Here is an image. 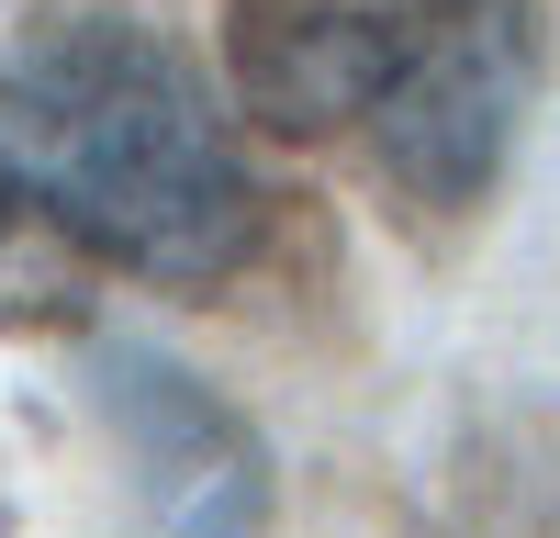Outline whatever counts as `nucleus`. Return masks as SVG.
Returning <instances> with one entry per match:
<instances>
[{
	"label": "nucleus",
	"instance_id": "obj_1",
	"mask_svg": "<svg viewBox=\"0 0 560 538\" xmlns=\"http://www.w3.org/2000/svg\"><path fill=\"white\" fill-rule=\"evenodd\" d=\"M0 191L79 269L168 292H213L269 224L213 68L147 12H57L0 45Z\"/></svg>",
	"mask_w": 560,
	"mask_h": 538
},
{
	"label": "nucleus",
	"instance_id": "obj_2",
	"mask_svg": "<svg viewBox=\"0 0 560 538\" xmlns=\"http://www.w3.org/2000/svg\"><path fill=\"white\" fill-rule=\"evenodd\" d=\"M527 102H538V0H393L359 124L415 202L459 213L516 157Z\"/></svg>",
	"mask_w": 560,
	"mask_h": 538
},
{
	"label": "nucleus",
	"instance_id": "obj_3",
	"mask_svg": "<svg viewBox=\"0 0 560 538\" xmlns=\"http://www.w3.org/2000/svg\"><path fill=\"white\" fill-rule=\"evenodd\" d=\"M90 404L113 416L135 493H147V516L168 538H258L269 527V448L213 382H191L179 359L135 348V337H102L90 348Z\"/></svg>",
	"mask_w": 560,
	"mask_h": 538
},
{
	"label": "nucleus",
	"instance_id": "obj_4",
	"mask_svg": "<svg viewBox=\"0 0 560 538\" xmlns=\"http://www.w3.org/2000/svg\"><path fill=\"white\" fill-rule=\"evenodd\" d=\"M79 314V258L0 191V326H68Z\"/></svg>",
	"mask_w": 560,
	"mask_h": 538
}]
</instances>
